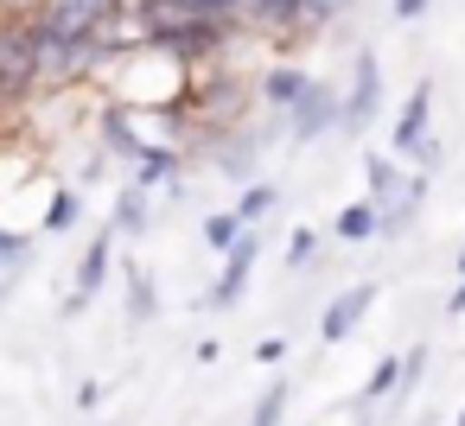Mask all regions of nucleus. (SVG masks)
I'll use <instances>...</instances> for the list:
<instances>
[{"instance_id":"nucleus-1","label":"nucleus","mask_w":465,"mask_h":426,"mask_svg":"<svg viewBox=\"0 0 465 426\" xmlns=\"http://www.w3.org/2000/svg\"><path fill=\"white\" fill-rule=\"evenodd\" d=\"M115 0H45V14L33 20V39H39V77H52L58 64H77L90 58L96 33L109 26Z\"/></svg>"},{"instance_id":"nucleus-2","label":"nucleus","mask_w":465,"mask_h":426,"mask_svg":"<svg viewBox=\"0 0 465 426\" xmlns=\"http://www.w3.org/2000/svg\"><path fill=\"white\" fill-rule=\"evenodd\" d=\"M33 77H39V39L26 20H7L0 26V102H14Z\"/></svg>"},{"instance_id":"nucleus-3","label":"nucleus","mask_w":465,"mask_h":426,"mask_svg":"<svg viewBox=\"0 0 465 426\" xmlns=\"http://www.w3.org/2000/svg\"><path fill=\"white\" fill-rule=\"evenodd\" d=\"M160 7H166V20H211V14L236 7V0H160Z\"/></svg>"},{"instance_id":"nucleus-4","label":"nucleus","mask_w":465,"mask_h":426,"mask_svg":"<svg viewBox=\"0 0 465 426\" xmlns=\"http://www.w3.org/2000/svg\"><path fill=\"white\" fill-rule=\"evenodd\" d=\"M268 96H300V83H293V71H281V77H268Z\"/></svg>"},{"instance_id":"nucleus-5","label":"nucleus","mask_w":465,"mask_h":426,"mask_svg":"<svg viewBox=\"0 0 465 426\" xmlns=\"http://www.w3.org/2000/svg\"><path fill=\"white\" fill-rule=\"evenodd\" d=\"M401 14H420V0H401Z\"/></svg>"},{"instance_id":"nucleus-6","label":"nucleus","mask_w":465,"mask_h":426,"mask_svg":"<svg viewBox=\"0 0 465 426\" xmlns=\"http://www.w3.org/2000/svg\"><path fill=\"white\" fill-rule=\"evenodd\" d=\"M115 7H141V0H115Z\"/></svg>"}]
</instances>
